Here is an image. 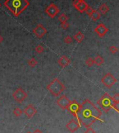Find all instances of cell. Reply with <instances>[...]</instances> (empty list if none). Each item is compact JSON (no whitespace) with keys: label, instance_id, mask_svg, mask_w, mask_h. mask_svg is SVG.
Listing matches in <instances>:
<instances>
[{"label":"cell","instance_id":"24","mask_svg":"<svg viewBox=\"0 0 119 133\" xmlns=\"http://www.w3.org/2000/svg\"><path fill=\"white\" fill-rule=\"evenodd\" d=\"M35 51H36V52H37L38 54H41L42 52H44V48L41 45H38L35 48Z\"/></svg>","mask_w":119,"mask_h":133},{"label":"cell","instance_id":"21","mask_svg":"<svg viewBox=\"0 0 119 133\" xmlns=\"http://www.w3.org/2000/svg\"><path fill=\"white\" fill-rule=\"evenodd\" d=\"M13 112L14 115H15V116L18 117V116H20L22 115L23 111H22L20 108H19V107H16V108L14 109V110H13Z\"/></svg>","mask_w":119,"mask_h":133},{"label":"cell","instance_id":"32","mask_svg":"<svg viewBox=\"0 0 119 133\" xmlns=\"http://www.w3.org/2000/svg\"><path fill=\"white\" fill-rule=\"evenodd\" d=\"M3 40H4V38L0 35V43H1V42L3 41Z\"/></svg>","mask_w":119,"mask_h":133},{"label":"cell","instance_id":"9","mask_svg":"<svg viewBox=\"0 0 119 133\" xmlns=\"http://www.w3.org/2000/svg\"><path fill=\"white\" fill-rule=\"evenodd\" d=\"M60 12V9L58 8V6L54 4H50L46 9H45V13L52 18H54V17Z\"/></svg>","mask_w":119,"mask_h":133},{"label":"cell","instance_id":"12","mask_svg":"<svg viewBox=\"0 0 119 133\" xmlns=\"http://www.w3.org/2000/svg\"><path fill=\"white\" fill-rule=\"evenodd\" d=\"M94 31L97 33L100 37H103L108 32V28L103 23H100L97 27L94 29Z\"/></svg>","mask_w":119,"mask_h":133},{"label":"cell","instance_id":"20","mask_svg":"<svg viewBox=\"0 0 119 133\" xmlns=\"http://www.w3.org/2000/svg\"><path fill=\"white\" fill-rule=\"evenodd\" d=\"M37 64H38V62H37V60H36V59H34V58H32V59H30L28 61V65H29L30 67H32V68L35 67Z\"/></svg>","mask_w":119,"mask_h":133},{"label":"cell","instance_id":"15","mask_svg":"<svg viewBox=\"0 0 119 133\" xmlns=\"http://www.w3.org/2000/svg\"><path fill=\"white\" fill-rule=\"evenodd\" d=\"M58 63L59 65L61 67V68H65L66 66H68L70 63V59H68L66 56L64 55V56H61L59 59H58Z\"/></svg>","mask_w":119,"mask_h":133},{"label":"cell","instance_id":"28","mask_svg":"<svg viewBox=\"0 0 119 133\" xmlns=\"http://www.w3.org/2000/svg\"><path fill=\"white\" fill-rule=\"evenodd\" d=\"M64 42L66 44H70L73 42V38L70 36H67L64 38Z\"/></svg>","mask_w":119,"mask_h":133},{"label":"cell","instance_id":"25","mask_svg":"<svg viewBox=\"0 0 119 133\" xmlns=\"http://www.w3.org/2000/svg\"><path fill=\"white\" fill-rule=\"evenodd\" d=\"M109 50L110 52H111V54H116V53L118 52V50H118V48H117L116 45H111V46L109 47Z\"/></svg>","mask_w":119,"mask_h":133},{"label":"cell","instance_id":"26","mask_svg":"<svg viewBox=\"0 0 119 133\" xmlns=\"http://www.w3.org/2000/svg\"><path fill=\"white\" fill-rule=\"evenodd\" d=\"M111 99L113 102L116 104H119V93H116L113 97H111Z\"/></svg>","mask_w":119,"mask_h":133},{"label":"cell","instance_id":"10","mask_svg":"<svg viewBox=\"0 0 119 133\" xmlns=\"http://www.w3.org/2000/svg\"><path fill=\"white\" fill-rule=\"evenodd\" d=\"M33 33L36 37H38V38H41L47 33V29L42 24H38L37 26L33 29Z\"/></svg>","mask_w":119,"mask_h":133},{"label":"cell","instance_id":"30","mask_svg":"<svg viewBox=\"0 0 119 133\" xmlns=\"http://www.w3.org/2000/svg\"><path fill=\"white\" fill-rule=\"evenodd\" d=\"M84 133H96V132H95V130L93 128L88 127V128H87V130L84 132Z\"/></svg>","mask_w":119,"mask_h":133},{"label":"cell","instance_id":"13","mask_svg":"<svg viewBox=\"0 0 119 133\" xmlns=\"http://www.w3.org/2000/svg\"><path fill=\"white\" fill-rule=\"evenodd\" d=\"M24 113L29 119H31L36 113V109L33 106L32 104H30V105H28L24 109Z\"/></svg>","mask_w":119,"mask_h":133},{"label":"cell","instance_id":"18","mask_svg":"<svg viewBox=\"0 0 119 133\" xmlns=\"http://www.w3.org/2000/svg\"><path fill=\"white\" fill-rule=\"evenodd\" d=\"M73 38L77 43H82L84 39V35L82 32H77L74 35Z\"/></svg>","mask_w":119,"mask_h":133},{"label":"cell","instance_id":"31","mask_svg":"<svg viewBox=\"0 0 119 133\" xmlns=\"http://www.w3.org/2000/svg\"><path fill=\"white\" fill-rule=\"evenodd\" d=\"M33 133H43L42 131H41L40 130H38V129H36V130H34V132Z\"/></svg>","mask_w":119,"mask_h":133},{"label":"cell","instance_id":"2","mask_svg":"<svg viewBox=\"0 0 119 133\" xmlns=\"http://www.w3.org/2000/svg\"><path fill=\"white\" fill-rule=\"evenodd\" d=\"M4 5L14 16L18 17L27 9L29 6V2L28 0H6Z\"/></svg>","mask_w":119,"mask_h":133},{"label":"cell","instance_id":"17","mask_svg":"<svg viewBox=\"0 0 119 133\" xmlns=\"http://www.w3.org/2000/svg\"><path fill=\"white\" fill-rule=\"evenodd\" d=\"M101 17V14L99 13V11L96 9H94L93 13H91V15H90V18L93 20V21L98 20Z\"/></svg>","mask_w":119,"mask_h":133},{"label":"cell","instance_id":"33","mask_svg":"<svg viewBox=\"0 0 119 133\" xmlns=\"http://www.w3.org/2000/svg\"><path fill=\"white\" fill-rule=\"evenodd\" d=\"M27 133H31V132H28Z\"/></svg>","mask_w":119,"mask_h":133},{"label":"cell","instance_id":"27","mask_svg":"<svg viewBox=\"0 0 119 133\" xmlns=\"http://www.w3.org/2000/svg\"><path fill=\"white\" fill-rule=\"evenodd\" d=\"M61 27L62 29L66 30V29H68V28L69 27V24H68L67 22H61Z\"/></svg>","mask_w":119,"mask_h":133},{"label":"cell","instance_id":"11","mask_svg":"<svg viewBox=\"0 0 119 133\" xmlns=\"http://www.w3.org/2000/svg\"><path fill=\"white\" fill-rule=\"evenodd\" d=\"M70 100L65 95H62L56 100V104H58V106L63 109H68V107L70 104Z\"/></svg>","mask_w":119,"mask_h":133},{"label":"cell","instance_id":"7","mask_svg":"<svg viewBox=\"0 0 119 133\" xmlns=\"http://www.w3.org/2000/svg\"><path fill=\"white\" fill-rule=\"evenodd\" d=\"M79 106H80V104L78 103L77 100H70V104H69V106L68 107V109H67L75 117L76 119L78 121V122H79V118H78V112H79Z\"/></svg>","mask_w":119,"mask_h":133},{"label":"cell","instance_id":"22","mask_svg":"<svg viewBox=\"0 0 119 133\" xmlns=\"http://www.w3.org/2000/svg\"><path fill=\"white\" fill-rule=\"evenodd\" d=\"M58 20L60 21L61 22H67L68 20V17L65 15V13H61L59 16Z\"/></svg>","mask_w":119,"mask_h":133},{"label":"cell","instance_id":"4","mask_svg":"<svg viewBox=\"0 0 119 133\" xmlns=\"http://www.w3.org/2000/svg\"><path fill=\"white\" fill-rule=\"evenodd\" d=\"M47 89L54 97H58L65 89V85L61 82L58 78L54 80L47 86Z\"/></svg>","mask_w":119,"mask_h":133},{"label":"cell","instance_id":"29","mask_svg":"<svg viewBox=\"0 0 119 133\" xmlns=\"http://www.w3.org/2000/svg\"><path fill=\"white\" fill-rule=\"evenodd\" d=\"M93 9H92L90 6H88V7L87 8V9L85 10V12L87 13V15H88V16H90L91 15V13H93Z\"/></svg>","mask_w":119,"mask_h":133},{"label":"cell","instance_id":"16","mask_svg":"<svg viewBox=\"0 0 119 133\" xmlns=\"http://www.w3.org/2000/svg\"><path fill=\"white\" fill-rule=\"evenodd\" d=\"M109 10V8L108 5L106 4V3H103L102 4L99 8H98V11L100 14H102V15H105L108 13V11Z\"/></svg>","mask_w":119,"mask_h":133},{"label":"cell","instance_id":"14","mask_svg":"<svg viewBox=\"0 0 119 133\" xmlns=\"http://www.w3.org/2000/svg\"><path fill=\"white\" fill-rule=\"evenodd\" d=\"M88 6V4L84 0H79V2L77 3V4L75 6V8H76V9L79 13H83L84 12H85Z\"/></svg>","mask_w":119,"mask_h":133},{"label":"cell","instance_id":"19","mask_svg":"<svg viewBox=\"0 0 119 133\" xmlns=\"http://www.w3.org/2000/svg\"><path fill=\"white\" fill-rule=\"evenodd\" d=\"M93 59H94V63L98 66H100L104 63V59L100 55H97Z\"/></svg>","mask_w":119,"mask_h":133},{"label":"cell","instance_id":"1","mask_svg":"<svg viewBox=\"0 0 119 133\" xmlns=\"http://www.w3.org/2000/svg\"><path fill=\"white\" fill-rule=\"evenodd\" d=\"M102 112L89 99H86L79 106L78 118L79 123L84 127L88 128L96 121H104L101 119Z\"/></svg>","mask_w":119,"mask_h":133},{"label":"cell","instance_id":"5","mask_svg":"<svg viewBox=\"0 0 119 133\" xmlns=\"http://www.w3.org/2000/svg\"><path fill=\"white\" fill-rule=\"evenodd\" d=\"M101 82L105 87L111 89V86L117 82V79L111 72H107L101 79Z\"/></svg>","mask_w":119,"mask_h":133},{"label":"cell","instance_id":"23","mask_svg":"<svg viewBox=\"0 0 119 133\" xmlns=\"http://www.w3.org/2000/svg\"><path fill=\"white\" fill-rule=\"evenodd\" d=\"M85 63H86V64L88 67H91V66H93L95 64L94 63V59L93 58H91V57H88L86 60Z\"/></svg>","mask_w":119,"mask_h":133},{"label":"cell","instance_id":"34","mask_svg":"<svg viewBox=\"0 0 119 133\" xmlns=\"http://www.w3.org/2000/svg\"><path fill=\"white\" fill-rule=\"evenodd\" d=\"M0 7H1V4H0Z\"/></svg>","mask_w":119,"mask_h":133},{"label":"cell","instance_id":"3","mask_svg":"<svg viewBox=\"0 0 119 133\" xmlns=\"http://www.w3.org/2000/svg\"><path fill=\"white\" fill-rule=\"evenodd\" d=\"M97 104L105 112H108L111 109H114L116 112L119 113L118 104L113 102L111 96L108 93H105L102 96L97 100Z\"/></svg>","mask_w":119,"mask_h":133},{"label":"cell","instance_id":"8","mask_svg":"<svg viewBox=\"0 0 119 133\" xmlns=\"http://www.w3.org/2000/svg\"><path fill=\"white\" fill-rule=\"evenodd\" d=\"M66 128L67 130L70 132V133H73L76 132L80 127H81V123L78 122V121L77 119H71L70 121H69L67 124H66Z\"/></svg>","mask_w":119,"mask_h":133},{"label":"cell","instance_id":"6","mask_svg":"<svg viewBox=\"0 0 119 133\" xmlns=\"http://www.w3.org/2000/svg\"><path fill=\"white\" fill-rule=\"evenodd\" d=\"M27 93L21 88L17 89L13 93V98L18 103H22L27 98Z\"/></svg>","mask_w":119,"mask_h":133}]
</instances>
